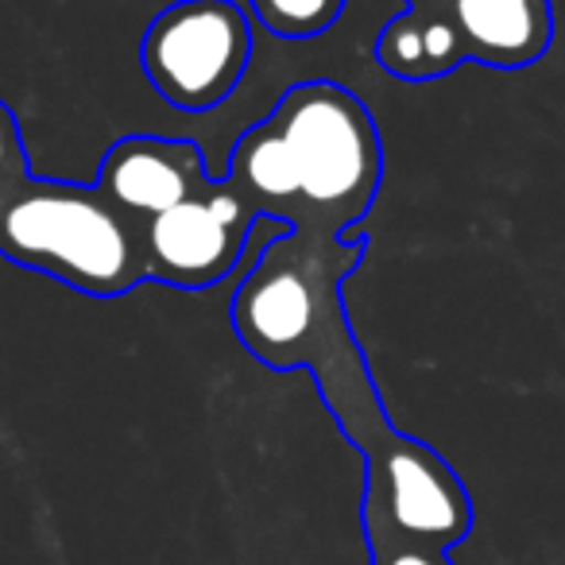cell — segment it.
Listing matches in <instances>:
<instances>
[{
	"label": "cell",
	"instance_id": "cell-14",
	"mask_svg": "<svg viewBox=\"0 0 565 565\" xmlns=\"http://www.w3.org/2000/svg\"><path fill=\"white\" fill-rule=\"evenodd\" d=\"M407 9H454V0H407Z\"/></svg>",
	"mask_w": 565,
	"mask_h": 565
},
{
	"label": "cell",
	"instance_id": "cell-6",
	"mask_svg": "<svg viewBox=\"0 0 565 565\" xmlns=\"http://www.w3.org/2000/svg\"><path fill=\"white\" fill-rule=\"evenodd\" d=\"M256 217V205L233 182L213 179L210 190L143 225L148 279L174 291H210L241 271Z\"/></svg>",
	"mask_w": 565,
	"mask_h": 565
},
{
	"label": "cell",
	"instance_id": "cell-3",
	"mask_svg": "<svg viewBox=\"0 0 565 565\" xmlns=\"http://www.w3.org/2000/svg\"><path fill=\"white\" fill-rule=\"evenodd\" d=\"M299 174L295 228L345 236L364 225L384 182V140L369 105L341 82L291 86L267 113Z\"/></svg>",
	"mask_w": 565,
	"mask_h": 565
},
{
	"label": "cell",
	"instance_id": "cell-2",
	"mask_svg": "<svg viewBox=\"0 0 565 565\" xmlns=\"http://www.w3.org/2000/svg\"><path fill=\"white\" fill-rule=\"evenodd\" d=\"M0 256L89 299H120L148 282L143 221L97 182L28 174L0 205Z\"/></svg>",
	"mask_w": 565,
	"mask_h": 565
},
{
	"label": "cell",
	"instance_id": "cell-15",
	"mask_svg": "<svg viewBox=\"0 0 565 565\" xmlns=\"http://www.w3.org/2000/svg\"><path fill=\"white\" fill-rule=\"evenodd\" d=\"M12 190H17V186H9V182L0 179V205H4V198H9V194H12Z\"/></svg>",
	"mask_w": 565,
	"mask_h": 565
},
{
	"label": "cell",
	"instance_id": "cell-10",
	"mask_svg": "<svg viewBox=\"0 0 565 565\" xmlns=\"http://www.w3.org/2000/svg\"><path fill=\"white\" fill-rule=\"evenodd\" d=\"M225 179L256 205L259 217L287 221L295 228V221H299V174H295L291 151L282 148V140L267 120H259L233 143Z\"/></svg>",
	"mask_w": 565,
	"mask_h": 565
},
{
	"label": "cell",
	"instance_id": "cell-11",
	"mask_svg": "<svg viewBox=\"0 0 565 565\" xmlns=\"http://www.w3.org/2000/svg\"><path fill=\"white\" fill-rule=\"evenodd\" d=\"M252 17L279 40H318L341 20L349 0H248Z\"/></svg>",
	"mask_w": 565,
	"mask_h": 565
},
{
	"label": "cell",
	"instance_id": "cell-9",
	"mask_svg": "<svg viewBox=\"0 0 565 565\" xmlns=\"http://www.w3.org/2000/svg\"><path fill=\"white\" fill-rule=\"evenodd\" d=\"M376 63L399 82H438L469 63L454 9H403L376 35Z\"/></svg>",
	"mask_w": 565,
	"mask_h": 565
},
{
	"label": "cell",
	"instance_id": "cell-5",
	"mask_svg": "<svg viewBox=\"0 0 565 565\" xmlns=\"http://www.w3.org/2000/svg\"><path fill=\"white\" fill-rule=\"evenodd\" d=\"M364 531H392L449 550L472 531V500L449 461L418 438L364 457Z\"/></svg>",
	"mask_w": 565,
	"mask_h": 565
},
{
	"label": "cell",
	"instance_id": "cell-4",
	"mask_svg": "<svg viewBox=\"0 0 565 565\" xmlns=\"http://www.w3.org/2000/svg\"><path fill=\"white\" fill-rule=\"evenodd\" d=\"M252 24L233 0H174L148 24L140 66L182 113H210L236 94L252 63Z\"/></svg>",
	"mask_w": 565,
	"mask_h": 565
},
{
	"label": "cell",
	"instance_id": "cell-1",
	"mask_svg": "<svg viewBox=\"0 0 565 565\" xmlns=\"http://www.w3.org/2000/svg\"><path fill=\"white\" fill-rule=\"evenodd\" d=\"M369 244L361 228L345 236L291 228L244 267L228 302L236 341L275 372L307 369L341 434L364 457L399 438L345 310V279L369 256Z\"/></svg>",
	"mask_w": 565,
	"mask_h": 565
},
{
	"label": "cell",
	"instance_id": "cell-13",
	"mask_svg": "<svg viewBox=\"0 0 565 565\" xmlns=\"http://www.w3.org/2000/svg\"><path fill=\"white\" fill-rule=\"evenodd\" d=\"M28 174H32V167H28L24 132H20V120L12 113V105L0 97V179L9 182V186H20Z\"/></svg>",
	"mask_w": 565,
	"mask_h": 565
},
{
	"label": "cell",
	"instance_id": "cell-8",
	"mask_svg": "<svg viewBox=\"0 0 565 565\" xmlns=\"http://www.w3.org/2000/svg\"><path fill=\"white\" fill-rule=\"evenodd\" d=\"M469 63L492 71H523L546 58L554 43L550 0H454Z\"/></svg>",
	"mask_w": 565,
	"mask_h": 565
},
{
	"label": "cell",
	"instance_id": "cell-7",
	"mask_svg": "<svg viewBox=\"0 0 565 565\" xmlns=\"http://www.w3.org/2000/svg\"><path fill=\"white\" fill-rule=\"evenodd\" d=\"M97 186L113 198L125 213L148 225L151 217L174 210L186 198L213 186L205 171V156L194 140L171 136H120L102 159Z\"/></svg>",
	"mask_w": 565,
	"mask_h": 565
},
{
	"label": "cell",
	"instance_id": "cell-12",
	"mask_svg": "<svg viewBox=\"0 0 565 565\" xmlns=\"http://www.w3.org/2000/svg\"><path fill=\"white\" fill-rule=\"evenodd\" d=\"M369 534L372 565H454L446 550L426 546V542H411L392 531H364Z\"/></svg>",
	"mask_w": 565,
	"mask_h": 565
}]
</instances>
